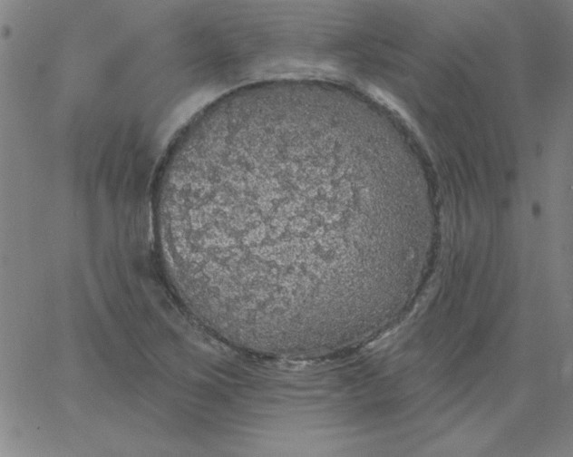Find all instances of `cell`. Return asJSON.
Returning <instances> with one entry per match:
<instances>
[{"instance_id": "6da1fadb", "label": "cell", "mask_w": 573, "mask_h": 457, "mask_svg": "<svg viewBox=\"0 0 573 457\" xmlns=\"http://www.w3.org/2000/svg\"><path fill=\"white\" fill-rule=\"evenodd\" d=\"M344 149L326 122L275 112L213 123L171 154L157 194L159 236L206 321L299 342L366 311L398 224L361 199Z\"/></svg>"}]
</instances>
